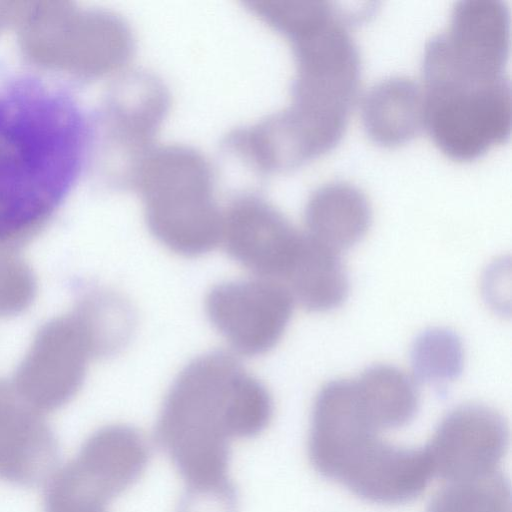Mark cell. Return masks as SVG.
Returning a JSON list of instances; mask_svg holds the SVG:
<instances>
[{"mask_svg": "<svg viewBox=\"0 0 512 512\" xmlns=\"http://www.w3.org/2000/svg\"><path fill=\"white\" fill-rule=\"evenodd\" d=\"M91 127L64 88L21 76L0 88V241L44 223L80 176Z\"/></svg>", "mask_w": 512, "mask_h": 512, "instance_id": "6da1fadb", "label": "cell"}, {"mask_svg": "<svg viewBox=\"0 0 512 512\" xmlns=\"http://www.w3.org/2000/svg\"><path fill=\"white\" fill-rule=\"evenodd\" d=\"M267 388L223 352L193 359L167 392L155 436L187 487L228 481L230 442L251 438L269 425Z\"/></svg>", "mask_w": 512, "mask_h": 512, "instance_id": "7a4b0ae2", "label": "cell"}, {"mask_svg": "<svg viewBox=\"0 0 512 512\" xmlns=\"http://www.w3.org/2000/svg\"><path fill=\"white\" fill-rule=\"evenodd\" d=\"M288 39L296 75L285 110L319 156L344 133L360 81L359 50L335 8Z\"/></svg>", "mask_w": 512, "mask_h": 512, "instance_id": "3957f363", "label": "cell"}, {"mask_svg": "<svg viewBox=\"0 0 512 512\" xmlns=\"http://www.w3.org/2000/svg\"><path fill=\"white\" fill-rule=\"evenodd\" d=\"M135 187L150 232L171 251L199 256L221 240L222 214L214 198L209 162L185 146L155 148Z\"/></svg>", "mask_w": 512, "mask_h": 512, "instance_id": "277c9868", "label": "cell"}, {"mask_svg": "<svg viewBox=\"0 0 512 512\" xmlns=\"http://www.w3.org/2000/svg\"><path fill=\"white\" fill-rule=\"evenodd\" d=\"M424 124L452 159H474L503 142L511 128L510 83L505 76L475 79L422 67Z\"/></svg>", "mask_w": 512, "mask_h": 512, "instance_id": "5b68a950", "label": "cell"}, {"mask_svg": "<svg viewBox=\"0 0 512 512\" xmlns=\"http://www.w3.org/2000/svg\"><path fill=\"white\" fill-rule=\"evenodd\" d=\"M294 299L273 279L227 281L214 286L206 297L210 322L234 350L259 355L281 339L293 311Z\"/></svg>", "mask_w": 512, "mask_h": 512, "instance_id": "8992f818", "label": "cell"}, {"mask_svg": "<svg viewBox=\"0 0 512 512\" xmlns=\"http://www.w3.org/2000/svg\"><path fill=\"white\" fill-rule=\"evenodd\" d=\"M508 439L500 413L485 405L466 404L444 417L425 449L433 475L451 483L497 472Z\"/></svg>", "mask_w": 512, "mask_h": 512, "instance_id": "52a82bcc", "label": "cell"}, {"mask_svg": "<svg viewBox=\"0 0 512 512\" xmlns=\"http://www.w3.org/2000/svg\"><path fill=\"white\" fill-rule=\"evenodd\" d=\"M426 48L450 70L472 78L505 76L509 51V12L501 0H461L449 25Z\"/></svg>", "mask_w": 512, "mask_h": 512, "instance_id": "ba28073f", "label": "cell"}, {"mask_svg": "<svg viewBox=\"0 0 512 512\" xmlns=\"http://www.w3.org/2000/svg\"><path fill=\"white\" fill-rule=\"evenodd\" d=\"M92 350L83 320L50 324L41 331L19 370V397L39 412L61 407L78 390Z\"/></svg>", "mask_w": 512, "mask_h": 512, "instance_id": "9c48e42d", "label": "cell"}, {"mask_svg": "<svg viewBox=\"0 0 512 512\" xmlns=\"http://www.w3.org/2000/svg\"><path fill=\"white\" fill-rule=\"evenodd\" d=\"M302 233L271 204L242 195L222 214L221 240L228 254L262 278H284Z\"/></svg>", "mask_w": 512, "mask_h": 512, "instance_id": "30bf717a", "label": "cell"}, {"mask_svg": "<svg viewBox=\"0 0 512 512\" xmlns=\"http://www.w3.org/2000/svg\"><path fill=\"white\" fill-rule=\"evenodd\" d=\"M168 108L169 94L154 75L136 71L121 79L107 110L118 184L135 186Z\"/></svg>", "mask_w": 512, "mask_h": 512, "instance_id": "8fae6325", "label": "cell"}, {"mask_svg": "<svg viewBox=\"0 0 512 512\" xmlns=\"http://www.w3.org/2000/svg\"><path fill=\"white\" fill-rule=\"evenodd\" d=\"M379 435L366 417L354 381L326 383L316 396L308 440L315 470L334 480L351 455Z\"/></svg>", "mask_w": 512, "mask_h": 512, "instance_id": "7c38bea8", "label": "cell"}, {"mask_svg": "<svg viewBox=\"0 0 512 512\" xmlns=\"http://www.w3.org/2000/svg\"><path fill=\"white\" fill-rule=\"evenodd\" d=\"M58 441L39 411L0 387V479L36 487L57 469Z\"/></svg>", "mask_w": 512, "mask_h": 512, "instance_id": "4fadbf2b", "label": "cell"}, {"mask_svg": "<svg viewBox=\"0 0 512 512\" xmlns=\"http://www.w3.org/2000/svg\"><path fill=\"white\" fill-rule=\"evenodd\" d=\"M150 450L134 427H102L82 444L69 466L91 492L106 502L132 486L147 467Z\"/></svg>", "mask_w": 512, "mask_h": 512, "instance_id": "5bb4252c", "label": "cell"}, {"mask_svg": "<svg viewBox=\"0 0 512 512\" xmlns=\"http://www.w3.org/2000/svg\"><path fill=\"white\" fill-rule=\"evenodd\" d=\"M306 234L338 253L349 249L367 233L372 210L365 193L345 181L317 187L305 206Z\"/></svg>", "mask_w": 512, "mask_h": 512, "instance_id": "9a60e30c", "label": "cell"}, {"mask_svg": "<svg viewBox=\"0 0 512 512\" xmlns=\"http://www.w3.org/2000/svg\"><path fill=\"white\" fill-rule=\"evenodd\" d=\"M421 86L407 76H390L376 82L362 100V120L367 134L384 146L413 138L424 124Z\"/></svg>", "mask_w": 512, "mask_h": 512, "instance_id": "2e32d148", "label": "cell"}, {"mask_svg": "<svg viewBox=\"0 0 512 512\" xmlns=\"http://www.w3.org/2000/svg\"><path fill=\"white\" fill-rule=\"evenodd\" d=\"M294 301L309 311L323 312L340 306L349 291V281L338 253L306 233L285 275Z\"/></svg>", "mask_w": 512, "mask_h": 512, "instance_id": "e0dca14e", "label": "cell"}, {"mask_svg": "<svg viewBox=\"0 0 512 512\" xmlns=\"http://www.w3.org/2000/svg\"><path fill=\"white\" fill-rule=\"evenodd\" d=\"M364 413L377 431L400 428L415 416L419 395L414 381L390 365H373L354 381Z\"/></svg>", "mask_w": 512, "mask_h": 512, "instance_id": "ac0fdd59", "label": "cell"}, {"mask_svg": "<svg viewBox=\"0 0 512 512\" xmlns=\"http://www.w3.org/2000/svg\"><path fill=\"white\" fill-rule=\"evenodd\" d=\"M510 486L500 472L451 482L431 499L427 512H510Z\"/></svg>", "mask_w": 512, "mask_h": 512, "instance_id": "d6986e66", "label": "cell"}, {"mask_svg": "<svg viewBox=\"0 0 512 512\" xmlns=\"http://www.w3.org/2000/svg\"><path fill=\"white\" fill-rule=\"evenodd\" d=\"M464 352L456 333L432 328L421 333L411 348L415 378L423 383H442L457 378L463 369Z\"/></svg>", "mask_w": 512, "mask_h": 512, "instance_id": "ffe728a7", "label": "cell"}, {"mask_svg": "<svg viewBox=\"0 0 512 512\" xmlns=\"http://www.w3.org/2000/svg\"><path fill=\"white\" fill-rule=\"evenodd\" d=\"M44 512H107V502L85 488L65 464L45 483Z\"/></svg>", "mask_w": 512, "mask_h": 512, "instance_id": "44dd1931", "label": "cell"}, {"mask_svg": "<svg viewBox=\"0 0 512 512\" xmlns=\"http://www.w3.org/2000/svg\"><path fill=\"white\" fill-rule=\"evenodd\" d=\"M32 292L28 270L16 259L0 254V313L22 309L30 301Z\"/></svg>", "mask_w": 512, "mask_h": 512, "instance_id": "7402d4cb", "label": "cell"}, {"mask_svg": "<svg viewBox=\"0 0 512 512\" xmlns=\"http://www.w3.org/2000/svg\"><path fill=\"white\" fill-rule=\"evenodd\" d=\"M237 508V492L229 480L213 486L186 487L176 512H237Z\"/></svg>", "mask_w": 512, "mask_h": 512, "instance_id": "603a6c76", "label": "cell"}]
</instances>
